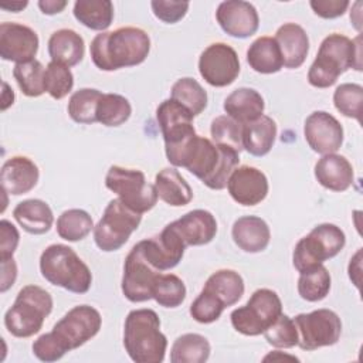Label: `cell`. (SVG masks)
I'll list each match as a JSON object with an SVG mask.
<instances>
[{
  "label": "cell",
  "mask_w": 363,
  "mask_h": 363,
  "mask_svg": "<svg viewBox=\"0 0 363 363\" xmlns=\"http://www.w3.org/2000/svg\"><path fill=\"white\" fill-rule=\"evenodd\" d=\"M345 244L346 235L340 227L332 223H322L296 242L292 264L299 274L306 272L336 257Z\"/></svg>",
  "instance_id": "cell-7"
},
{
  "label": "cell",
  "mask_w": 363,
  "mask_h": 363,
  "mask_svg": "<svg viewBox=\"0 0 363 363\" xmlns=\"http://www.w3.org/2000/svg\"><path fill=\"white\" fill-rule=\"evenodd\" d=\"M274 38L279 47L284 67L295 69L305 62L309 51V38L306 31L299 24H282L277 30Z\"/></svg>",
  "instance_id": "cell-23"
},
{
  "label": "cell",
  "mask_w": 363,
  "mask_h": 363,
  "mask_svg": "<svg viewBox=\"0 0 363 363\" xmlns=\"http://www.w3.org/2000/svg\"><path fill=\"white\" fill-rule=\"evenodd\" d=\"M33 353L38 360L50 363V362L60 360L67 353V350L60 343V340L55 337V335L52 332H48V333L38 336L34 340Z\"/></svg>",
  "instance_id": "cell-46"
},
{
  "label": "cell",
  "mask_w": 363,
  "mask_h": 363,
  "mask_svg": "<svg viewBox=\"0 0 363 363\" xmlns=\"http://www.w3.org/2000/svg\"><path fill=\"white\" fill-rule=\"evenodd\" d=\"M238 163L240 153L237 150L216 145L213 140L197 135L184 156L182 167L199 177L208 189L223 190Z\"/></svg>",
  "instance_id": "cell-3"
},
{
  "label": "cell",
  "mask_w": 363,
  "mask_h": 363,
  "mask_svg": "<svg viewBox=\"0 0 363 363\" xmlns=\"http://www.w3.org/2000/svg\"><path fill=\"white\" fill-rule=\"evenodd\" d=\"M264 336L271 346L278 349H291L298 346L299 342V333L294 319L284 313H281L277 320L265 329Z\"/></svg>",
  "instance_id": "cell-44"
},
{
  "label": "cell",
  "mask_w": 363,
  "mask_h": 363,
  "mask_svg": "<svg viewBox=\"0 0 363 363\" xmlns=\"http://www.w3.org/2000/svg\"><path fill=\"white\" fill-rule=\"evenodd\" d=\"M40 271L51 285L74 294L88 292L92 284L88 265L65 244H51L41 252Z\"/></svg>",
  "instance_id": "cell-5"
},
{
  "label": "cell",
  "mask_w": 363,
  "mask_h": 363,
  "mask_svg": "<svg viewBox=\"0 0 363 363\" xmlns=\"http://www.w3.org/2000/svg\"><path fill=\"white\" fill-rule=\"evenodd\" d=\"M267 176L254 166H240L233 170L227 182V190L234 201L241 206L259 204L268 194Z\"/></svg>",
  "instance_id": "cell-19"
},
{
  "label": "cell",
  "mask_w": 363,
  "mask_h": 363,
  "mask_svg": "<svg viewBox=\"0 0 363 363\" xmlns=\"http://www.w3.org/2000/svg\"><path fill=\"white\" fill-rule=\"evenodd\" d=\"M362 35L350 40L332 33L319 45L315 61L308 71V82L315 88H329L349 68L362 71Z\"/></svg>",
  "instance_id": "cell-2"
},
{
  "label": "cell",
  "mask_w": 363,
  "mask_h": 363,
  "mask_svg": "<svg viewBox=\"0 0 363 363\" xmlns=\"http://www.w3.org/2000/svg\"><path fill=\"white\" fill-rule=\"evenodd\" d=\"M170 98L189 109L193 116L200 115L207 106L206 89L190 77L180 78L173 84Z\"/></svg>",
  "instance_id": "cell-35"
},
{
  "label": "cell",
  "mask_w": 363,
  "mask_h": 363,
  "mask_svg": "<svg viewBox=\"0 0 363 363\" xmlns=\"http://www.w3.org/2000/svg\"><path fill=\"white\" fill-rule=\"evenodd\" d=\"M150 7H152L156 18H159L160 21L167 23V24H174L186 16V13L189 10V1L153 0V1H150Z\"/></svg>",
  "instance_id": "cell-47"
},
{
  "label": "cell",
  "mask_w": 363,
  "mask_h": 363,
  "mask_svg": "<svg viewBox=\"0 0 363 363\" xmlns=\"http://www.w3.org/2000/svg\"><path fill=\"white\" fill-rule=\"evenodd\" d=\"M216 20L224 33L235 38H248L259 27L257 9L242 0L221 1L216 11Z\"/></svg>",
  "instance_id": "cell-18"
},
{
  "label": "cell",
  "mask_w": 363,
  "mask_h": 363,
  "mask_svg": "<svg viewBox=\"0 0 363 363\" xmlns=\"http://www.w3.org/2000/svg\"><path fill=\"white\" fill-rule=\"evenodd\" d=\"M299 333L298 346L302 350H316L335 345L342 333V322L330 309H316L309 313H299L294 318Z\"/></svg>",
  "instance_id": "cell-12"
},
{
  "label": "cell",
  "mask_w": 363,
  "mask_h": 363,
  "mask_svg": "<svg viewBox=\"0 0 363 363\" xmlns=\"http://www.w3.org/2000/svg\"><path fill=\"white\" fill-rule=\"evenodd\" d=\"M157 197L169 206L182 207L191 201L193 190L174 167L162 169L155 177Z\"/></svg>",
  "instance_id": "cell-28"
},
{
  "label": "cell",
  "mask_w": 363,
  "mask_h": 363,
  "mask_svg": "<svg viewBox=\"0 0 363 363\" xmlns=\"http://www.w3.org/2000/svg\"><path fill=\"white\" fill-rule=\"evenodd\" d=\"M150 51V37L139 27H119L94 37L89 45L92 62L102 71L142 64Z\"/></svg>",
  "instance_id": "cell-1"
},
{
  "label": "cell",
  "mask_w": 363,
  "mask_h": 363,
  "mask_svg": "<svg viewBox=\"0 0 363 363\" xmlns=\"http://www.w3.org/2000/svg\"><path fill=\"white\" fill-rule=\"evenodd\" d=\"M123 346L136 363H162L167 339L160 332V319L153 309H133L123 326Z\"/></svg>",
  "instance_id": "cell-4"
},
{
  "label": "cell",
  "mask_w": 363,
  "mask_h": 363,
  "mask_svg": "<svg viewBox=\"0 0 363 363\" xmlns=\"http://www.w3.org/2000/svg\"><path fill=\"white\" fill-rule=\"evenodd\" d=\"M74 17L85 27L104 33L113 20V4L109 0H78Z\"/></svg>",
  "instance_id": "cell-32"
},
{
  "label": "cell",
  "mask_w": 363,
  "mask_h": 363,
  "mask_svg": "<svg viewBox=\"0 0 363 363\" xmlns=\"http://www.w3.org/2000/svg\"><path fill=\"white\" fill-rule=\"evenodd\" d=\"M224 309L225 306L214 295L201 289L190 305V315L199 323H213L221 316Z\"/></svg>",
  "instance_id": "cell-45"
},
{
  "label": "cell",
  "mask_w": 363,
  "mask_h": 363,
  "mask_svg": "<svg viewBox=\"0 0 363 363\" xmlns=\"http://www.w3.org/2000/svg\"><path fill=\"white\" fill-rule=\"evenodd\" d=\"M140 221L142 214L129 208L121 199H113L108 203L102 217L94 227V241L105 252L116 251L126 244Z\"/></svg>",
  "instance_id": "cell-8"
},
{
  "label": "cell",
  "mask_w": 363,
  "mask_h": 363,
  "mask_svg": "<svg viewBox=\"0 0 363 363\" xmlns=\"http://www.w3.org/2000/svg\"><path fill=\"white\" fill-rule=\"evenodd\" d=\"M210 343L199 333H184L179 336L170 349L172 363H204L210 357Z\"/></svg>",
  "instance_id": "cell-33"
},
{
  "label": "cell",
  "mask_w": 363,
  "mask_h": 363,
  "mask_svg": "<svg viewBox=\"0 0 363 363\" xmlns=\"http://www.w3.org/2000/svg\"><path fill=\"white\" fill-rule=\"evenodd\" d=\"M102 92L95 88H81L68 101V115L77 123L91 125L96 122V105Z\"/></svg>",
  "instance_id": "cell-38"
},
{
  "label": "cell",
  "mask_w": 363,
  "mask_h": 363,
  "mask_svg": "<svg viewBox=\"0 0 363 363\" xmlns=\"http://www.w3.org/2000/svg\"><path fill=\"white\" fill-rule=\"evenodd\" d=\"M94 221L89 213L81 208H69L61 213L57 218V234L65 241H81L84 240L92 230Z\"/></svg>",
  "instance_id": "cell-34"
},
{
  "label": "cell",
  "mask_w": 363,
  "mask_h": 363,
  "mask_svg": "<svg viewBox=\"0 0 363 363\" xmlns=\"http://www.w3.org/2000/svg\"><path fill=\"white\" fill-rule=\"evenodd\" d=\"M101 313L89 305H78L69 309L52 328V333L67 352L78 349L91 340L101 329Z\"/></svg>",
  "instance_id": "cell-13"
},
{
  "label": "cell",
  "mask_w": 363,
  "mask_h": 363,
  "mask_svg": "<svg viewBox=\"0 0 363 363\" xmlns=\"http://www.w3.org/2000/svg\"><path fill=\"white\" fill-rule=\"evenodd\" d=\"M130 113V102L119 94H102L96 105V122L104 126H121Z\"/></svg>",
  "instance_id": "cell-36"
},
{
  "label": "cell",
  "mask_w": 363,
  "mask_h": 363,
  "mask_svg": "<svg viewBox=\"0 0 363 363\" xmlns=\"http://www.w3.org/2000/svg\"><path fill=\"white\" fill-rule=\"evenodd\" d=\"M18 230L9 220L0 221V259L13 258V254L18 245Z\"/></svg>",
  "instance_id": "cell-48"
},
{
  "label": "cell",
  "mask_w": 363,
  "mask_h": 363,
  "mask_svg": "<svg viewBox=\"0 0 363 363\" xmlns=\"http://www.w3.org/2000/svg\"><path fill=\"white\" fill-rule=\"evenodd\" d=\"M38 35L28 26L4 21L0 24V57L16 64L35 60Z\"/></svg>",
  "instance_id": "cell-17"
},
{
  "label": "cell",
  "mask_w": 363,
  "mask_h": 363,
  "mask_svg": "<svg viewBox=\"0 0 363 363\" xmlns=\"http://www.w3.org/2000/svg\"><path fill=\"white\" fill-rule=\"evenodd\" d=\"M247 62L259 74H275L281 71L284 61L275 38L262 35L254 40L247 50Z\"/></svg>",
  "instance_id": "cell-30"
},
{
  "label": "cell",
  "mask_w": 363,
  "mask_h": 363,
  "mask_svg": "<svg viewBox=\"0 0 363 363\" xmlns=\"http://www.w3.org/2000/svg\"><path fill=\"white\" fill-rule=\"evenodd\" d=\"M315 177L318 183L332 191L347 190L354 180L352 163L342 155H323L315 164Z\"/></svg>",
  "instance_id": "cell-22"
},
{
  "label": "cell",
  "mask_w": 363,
  "mask_h": 363,
  "mask_svg": "<svg viewBox=\"0 0 363 363\" xmlns=\"http://www.w3.org/2000/svg\"><path fill=\"white\" fill-rule=\"evenodd\" d=\"M193 115L172 98L164 99L156 109V119L160 126L167 160L174 166L182 150L197 135L193 126Z\"/></svg>",
  "instance_id": "cell-11"
},
{
  "label": "cell",
  "mask_w": 363,
  "mask_h": 363,
  "mask_svg": "<svg viewBox=\"0 0 363 363\" xmlns=\"http://www.w3.org/2000/svg\"><path fill=\"white\" fill-rule=\"evenodd\" d=\"M282 313V302L278 294L268 288L252 292L248 302L231 312L233 328L245 336H258L271 326Z\"/></svg>",
  "instance_id": "cell-9"
},
{
  "label": "cell",
  "mask_w": 363,
  "mask_h": 363,
  "mask_svg": "<svg viewBox=\"0 0 363 363\" xmlns=\"http://www.w3.org/2000/svg\"><path fill=\"white\" fill-rule=\"evenodd\" d=\"M67 6L65 0H40L38 7L44 14L52 16L57 13H61Z\"/></svg>",
  "instance_id": "cell-51"
},
{
  "label": "cell",
  "mask_w": 363,
  "mask_h": 363,
  "mask_svg": "<svg viewBox=\"0 0 363 363\" xmlns=\"http://www.w3.org/2000/svg\"><path fill=\"white\" fill-rule=\"evenodd\" d=\"M14 102V92L10 88V85L3 81V95H1V111H6L9 106H11Z\"/></svg>",
  "instance_id": "cell-52"
},
{
  "label": "cell",
  "mask_w": 363,
  "mask_h": 363,
  "mask_svg": "<svg viewBox=\"0 0 363 363\" xmlns=\"http://www.w3.org/2000/svg\"><path fill=\"white\" fill-rule=\"evenodd\" d=\"M311 9L322 18H336L345 14L349 7L347 0H311Z\"/></svg>",
  "instance_id": "cell-49"
},
{
  "label": "cell",
  "mask_w": 363,
  "mask_h": 363,
  "mask_svg": "<svg viewBox=\"0 0 363 363\" xmlns=\"http://www.w3.org/2000/svg\"><path fill=\"white\" fill-rule=\"evenodd\" d=\"M1 261V282H0V292H6L11 288L17 278V265L14 258L0 259Z\"/></svg>",
  "instance_id": "cell-50"
},
{
  "label": "cell",
  "mask_w": 363,
  "mask_h": 363,
  "mask_svg": "<svg viewBox=\"0 0 363 363\" xmlns=\"http://www.w3.org/2000/svg\"><path fill=\"white\" fill-rule=\"evenodd\" d=\"M203 289L228 308L235 305L244 295V281L234 269H218L207 278Z\"/></svg>",
  "instance_id": "cell-31"
},
{
  "label": "cell",
  "mask_w": 363,
  "mask_h": 363,
  "mask_svg": "<svg viewBox=\"0 0 363 363\" xmlns=\"http://www.w3.org/2000/svg\"><path fill=\"white\" fill-rule=\"evenodd\" d=\"M277 123L271 116L262 115L242 126V147L252 156H265L274 146Z\"/></svg>",
  "instance_id": "cell-29"
},
{
  "label": "cell",
  "mask_w": 363,
  "mask_h": 363,
  "mask_svg": "<svg viewBox=\"0 0 363 363\" xmlns=\"http://www.w3.org/2000/svg\"><path fill=\"white\" fill-rule=\"evenodd\" d=\"M199 72L211 86L223 88L233 84L240 74L237 51L225 43L210 44L200 54Z\"/></svg>",
  "instance_id": "cell-15"
},
{
  "label": "cell",
  "mask_w": 363,
  "mask_h": 363,
  "mask_svg": "<svg viewBox=\"0 0 363 363\" xmlns=\"http://www.w3.org/2000/svg\"><path fill=\"white\" fill-rule=\"evenodd\" d=\"M184 245H204L217 234L216 217L203 208L191 210L169 224Z\"/></svg>",
  "instance_id": "cell-20"
},
{
  "label": "cell",
  "mask_w": 363,
  "mask_h": 363,
  "mask_svg": "<svg viewBox=\"0 0 363 363\" xmlns=\"http://www.w3.org/2000/svg\"><path fill=\"white\" fill-rule=\"evenodd\" d=\"M74 86V75L71 69L62 64L50 61L44 74V89L54 99L65 98Z\"/></svg>",
  "instance_id": "cell-43"
},
{
  "label": "cell",
  "mask_w": 363,
  "mask_h": 363,
  "mask_svg": "<svg viewBox=\"0 0 363 363\" xmlns=\"http://www.w3.org/2000/svg\"><path fill=\"white\" fill-rule=\"evenodd\" d=\"M303 136L313 152L319 155L336 153L343 143V128L329 112L315 111L305 121Z\"/></svg>",
  "instance_id": "cell-16"
},
{
  "label": "cell",
  "mask_w": 363,
  "mask_h": 363,
  "mask_svg": "<svg viewBox=\"0 0 363 363\" xmlns=\"http://www.w3.org/2000/svg\"><path fill=\"white\" fill-rule=\"evenodd\" d=\"M105 186L139 214L152 210L159 199L155 184L147 183L145 173L138 169L111 166L105 176Z\"/></svg>",
  "instance_id": "cell-10"
},
{
  "label": "cell",
  "mask_w": 363,
  "mask_h": 363,
  "mask_svg": "<svg viewBox=\"0 0 363 363\" xmlns=\"http://www.w3.org/2000/svg\"><path fill=\"white\" fill-rule=\"evenodd\" d=\"M223 108L227 116L241 125H247L262 116L265 102L258 91L242 86L234 89L224 99Z\"/></svg>",
  "instance_id": "cell-25"
},
{
  "label": "cell",
  "mask_w": 363,
  "mask_h": 363,
  "mask_svg": "<svg viewBox=\"0 0 363 363\" xmlns=\"http://www.w3.org/2000/svg\"><path fill=\"white\" fill-rule=\"evenodd\" d=\"M28 1L24 0V1H11V3H1L0 4V9L3 10H9V11H13V13H18L21 11L24 7H27Z\"/></svg>",
  "instance_id": "cell-54"
},
{
  "label": "cell",
  "mask_w": 363,
  "mask_h": 363,
  "mask_svg": "<svg viewBox=\"0 0 363 363\" xmlns=\"http://www.w3.org/2000/svg\"><path fill=\"white\" fill-rule=\"evenodd\" d=\"M45 68L38 60L16 64L13 68V77L26 96L35 98L45 92L44 89Z\"/></svg>",
  "instance_id": "cell-39"
},
{
  "label": "cell",
  "mask_w": 363,
  "mask_h": 363,
  "mask_svg": "<svg viewBox=\"0 0 363 363\" xmlns=\"http://www.w3.org/2000/svg\"><path fill=\"white\" fill-rule=\"evenodd\" d=\"M160 271L145 257L140 242L135 244L126 255L122 277V294L130 302L152 299V288Z\"/></svg>",
  "instance_id": "cell-14"
},
{
  "label": "cell",
  "mask_w": 363,
  "mask_h": 363,
  "mask_svg": "<svg viewBox=\"0 0 363 363\" xmlns=\"http://www.w3.org/2000/svg\"><path fill=\"white\" fill-rule=\"evenodd\" d=\"M360 7H362V1H356L353 6H352V11H350V20L354 26V28L360 33L362 31V11H360Z\"/></svg>",
  "instance_id": "cell-53"
},
{
  "label": "cell",
  "mask_w": 363,
  "mask_h": 363,
  "mask_svg": "<svg viewBox=\"0 0 363 363\" xmlns=\"http://www.w3.org/2000/svg\"><path fill=\"white\" fill-rule=\"evenodd\" d=\"M38 177V167L31 159L27 156H13L7 159L1 166V190L13 196L26 194L37 186Z\"/></svg>",
  "instance_id": "cell-21"
},
{
  "label": "cell",
  "mask_w": 363,
  "mask_h": 363,
  "mask_svg": "<svg viewBox=\"0 0 363 363\" xmlns=\"http://www.w3.org/2000/svg\"><path fill=\"white\" fill-rule=\"evenodd\" d=\"M242 126L241 123L235 122L227 115H220L213 119L210 133L211 140L216 145L227 146L238 153L244 149L242 147Z\"/></svg>",
  "instance_id": "cell-42"
},
{
  "label": "cell",
  "mask_w": 363,
  "mask_h": 363,
  "mask_svg": "<svg viewBox=\"0 0 363 363\" xmlns=\"http://www.w3.org/2000/svg\"><path fill=\"white\" fill-rule=\"evenodd\" d=\"M51 311V295L38 285H26L4 313V326L14 337H30L40 332Z\"/></svg>",
  "instance_id": "cell-6"
},
{
  "label": "cell",
  "mask_w": 363,
  "mask_h": 363,
  "mask_svg": "<svg viewBox=\"0 0 363 363\" xmlns=\"http://www.w3.org/2000/svg\"><path fill=\"white\" fill-rule=\"evenodd\" d=\"M84 52V38L71 28L57 30L48 38V54L54 62L69 68L82 61Z\"/></svg>",
  "instance_id": "cell-27"
},
{
  "label": "cell",
  "mask_w": 363,
  "mask_h": 363,
  "mask_svg": "<svg viewBox=\"0 0 363 363\" xmlns=\"http://www.w3.org/2000/svg\"><path fill=\"white\" fill-rule=\"evenodd\" d=\"M186 298V285L174 274H159L152 288V299L163 308H177Z\"/></svg>",
  "instance_id": "cell-40"
},
{
  "label": "cell",
  "mask_w": 363,
  "mask_h": 363,
  "mask_svg": "<svg viewBox=\"0 0 363 363\" xmlns=\"http://www.w3.org/2000/svg\"><path fill=\"white\" fill-rule=\"evenodd\" d=\"M231 237L240 250L254 254L261 252L268 247L271 231L261 217L242 216L234 221Z\"/></svg>",
  "instance_id": "cell-24"
},
{
  "label": "cell",
  "mask_w": 363,
  "mask_h": 363,
  "mask_svg": "<svg viewBox=\"0 0 363 363\" xmlns=\"http://www.w3.org/2000/svg\"><path fill=\"white\" fill-rule=\"evenodd\" d=\"M332 278L329 271L322 265L302 272L298 279V294L308 302H318L328 296Z\"/></svg>",
  "instance_id": "cell-37"
},
{
  "label": "cell",
  "mask_w": 363,
  "mask_h": 363,
  "mask_svg": "<svg viewBox=\"0 0 363 363\" xmlns=\"http://www.w3.org/2000/svg\"><path fill=\"white\" fill-rule=\"evenodd\" d=\"M13 217L24 231L34 235L48 233L54 223L52 210L40 199H27L20 201L13 210Z\"/></svg>",
  "instance_id": "cell-26"
},
{
  "label": "cell",
  "mask_w": 363,
  "mask_h": 363,
  "mask_svg": "<svg viewBox=\"0 0 363 363\" xmlns=\"http://www.w3.org/2000/svg\"><path fill=\"white\" fill-rule=\"evenodd\" d=\"M363 86L353 82L340 84L333 92L335 108L345 116L362 122Z\"/></svg>",
  "instance_id": "cell-41"
},
{
  "label": "cell",
  "mask_w": 363,
  "mask_h": 363,
  "mask_svg": "<svg viewBox=\"0 0 363 363\" xmlns=\"http://www.w3.org/2000/svg\"><path fill=\"white\" fill-rule=\"evenodd\" d=\"M275 354H278V352H277V350H275L274 353H271V354L265 356V357H264V362H267V360H275V359H277V356H275ZM278 359H292V360H298L295 356H286V354H284V356H282V354H279V356H278Z\"/></svg>",
  "instance_id": "cell-55"
}]
</instances>
